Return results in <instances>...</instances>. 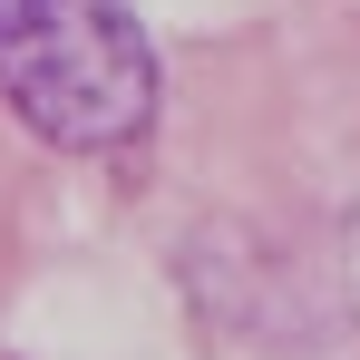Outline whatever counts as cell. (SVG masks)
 <instances>
[{
  "instance_id": "1",
  "label": "cell",
  "mask_w": 360,
  "mask_h": 360,
  "mask_svg": "<svg viewBox=\"0 0 360 360\" xmlns=\"http://www.w3.org/2000/svg\"><path fill=\"white\" fill-rule=\"evenodd\" d=\"M0 98L68 156H117L156 117V49L127 0H0Z\"/></svg>"
}]
</instances>
